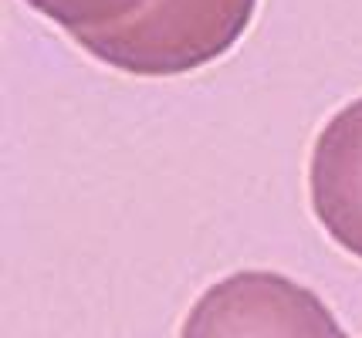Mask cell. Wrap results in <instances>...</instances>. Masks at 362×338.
<instances>
[{"label": "cell", "instance_id": "cell-3", "mask_svg": "<svg viewBox=\"0 0 362 338\" xmlns=\"http://www.w3.org/2000/svg\"><path fill=\"white\" fill-rule=\"evenodd\" d=\"M308 186L329 237L362 258V98L332 115L315 139Z\"/></svg>", "mask_w": 362, "mask_h": 338}, {"label": "cell", "instance_id": "cell-4", "mask_svg": "<svg viewBox=\"0 0 362 338\" xmlns=\"http://www.w3.org/2000/svg\"><path fill=\"white\" fill-rule=\"evenodd\" d=\"M28 4L45 17H51L58 28H64L75 41H85L92 34L112 31V28L136 20L156 0H28Z\"/></svg>", "mask_w": 362, "mask_h": 338}, {"label": "cell", "instance_id": "cell-1", "mask_svg": "<svg viewBox=\"0 0 362 338\" xmlns=\"http://www.w3.org/2000/svg\"><path fill=\"white\" fill-rule=\"evenodd\" d=\"M257 0H156L136 20L78 41L129 75H183L221 58L251 24Z\"/></svg>", "mask_w": 362, "mask_h": 338}, {"label": "cell", "instance_id": "cell-2", "mask_svg": "<svg viewBox=\"0 0 362 338\" xmlns=\"http://www.w3.org/2000/svg\"><path fill=\"white\" fill-rule=\"evenodd\" d=\"M180 338H349L325 301L274 271H237L197 298Z\"/></svg>", "mask_w": 362, "mask_h": 338}]
</instances>
